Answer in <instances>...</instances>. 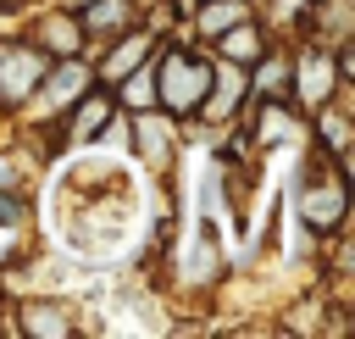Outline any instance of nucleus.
<instances>
[{"mask_svg":"<svg viewBox=\"0 0 355 339\" xmlns=\"http://www.w3.org/2000/svg\"><path fill=\"white\" fill-rule=\"evenodd\" d=\"M205 89H211V72H205L200 61H189V56H166V67H161V100H166L172 111H194Z\"/></svg>","mask_w":355,"mask_h":339,"instance_id":"obj_1","label":"nucleus"},{"mask_svg":"<svg viewBox=\"0 0 355 339\" xmlns=\"http://www.w3.org/2000/svg\"><path fill=\"white\" fill-rule=\"evenodd\" d=\"M39 72H44V56H39V50H17V44L0 50V94H6V100H22Z\"/></svg>","mask_w":355,"mask_h":339,"instance_id":"obj_2","label":"nucleus"},{"mask_svg":"<svg viewBox=\"0 0 355 339\" xmlns=\"http://www.w3.org/2000/svg\"><path fill=\"white\" fill-rule=\"evenodd\" d=\"M83 89H89V72H83L78 61L55 67V72H50V83H44V111H61V106H72Z\"/></svg>","mask_w":355,"mask_h":339,"instance_id":"obj_3","label":"nucleus"},{"mask_svg":"<svg viewBox=\"0 0 355 339\" xmlns=\"http://www.w3.org/2000/svg\"><path fill=\"white\" fill-rule=\"evenodd\" d=\"M239 17H244V6H239V0H222V6H211V11L200 17V28H205V33H222V28H233Z\"/></svg>","mask_w":355,"mask_h":339,"instance_id":"obj_4","label":"nucleus"},{"mask_svg":"<svg viewBox=\"0 0 355 339\" xmlns=\"http://www.w3.org/2000/svg\"><path fill=\"white\" fill-rule=\"evenodd\" d=\"M300 78H305V100H322V94H327V78H333V72H327V61H322V56H311V61L300 67Z\"/></svg>","mask_w":355,"mask_h":339,"instance_id":"obj_5","label":"nucleus"},{"mask_svg":"<svg viewBox=\"0 0 355 339\" xmlns=\"http://www.w3.org/2000/svg\"><path fill=\"white\" fill-rule=\"evenodd\" d=\"M28 333H67V322H61V311H50V306H28V322H22Z\"/></svg>","mask_w":355,"mask_h":339,"instance_id":"obj_6","label":"nucleus"},{"mask_svg":"<svg viewBox=\"0 0 355 339\" xmlns=\"http://www.w3.org/2000/svg\"><path fill=\"white\" fill-rule=\"evenodd\" d=\"M144 50H150V39H128V44H122V50L111 56V67H105V72L116 78V72H128V67H139V61H144Z\"/></svg>","mask_w":355,"mask_h":339,"instance_id":"obj_7","label":"nucleus"},{"mask_svg":"<svg viewBox=\"0 0 355 339\" xmlns=\"http://www.w3.org/2000/svg\"><path fill=\"white\" fill-rule=\"evenodd\" d=\"M239 106V72H222V83H216V100H211V111L216 117H227Z\"/></svg>","mask_w":355,"mask_h":339,"instance_id":"obj_8","label":"nucleus"},{"mask_svg":"<svg viewBox=\"0 0 355 339\" xmlns=\"http://www.w3.org/2000/svg\"><path fill=\"white\" fill-rule=\"evenodd\" d=\"M100 122H105V100H89V106L78 111V122H72V139H89Z\"/></svg>","mask_w":355,"mask_h":339,"instance_id":"obj_9","label":"nucleus"},{"mask_svg":"<svg viewBox=\"0 0 355 339\" xmlns=\"http://www.w3.org/2000/svg\"><path fill=\"white\" fill-rule=\"evenodd\" d=\"M122 17H128V6H122V0H100L94 11H83V22H89V28H111V22H122Z\"/></svg>","mask_w":355,"mask_h":339,"instance_id":"obj_10","label":"nucleus"},{"mask_svg":"<svg viewBox=\"0 0 355 339\" xmlns=\"http://www.w3.org/2000/svg\"><path fill=\"white\" fill-rule=\"evenodd\" d=\"M222 50H227L233 61H255V33H250V28H239V33H233Z\"/></svg>","mask_w":355,"mask_h":339,"instance_id":"obj_11","label":"nucleus"}]
</instances>
